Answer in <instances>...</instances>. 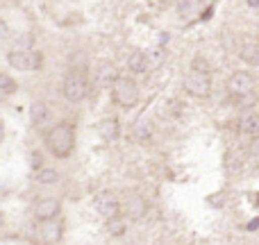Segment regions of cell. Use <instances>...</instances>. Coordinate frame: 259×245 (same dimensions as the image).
<instances>
[{"label":"cell","instance_id":"cell-26","mask_svg":"<svg viewBox=\"0 0 259 245\" xmlns=\"http://www.w3.org/2000/svg\"><path fill=\"white\" fill-rule=\"evenodd\" d=\"M3 136H5V127H3V123H0V141H3Z\"/></svg>","mask_w":259,"mask_h":245},{"label":"cell","instance_id":"cell-1","mask_svg":"<svg viewBox=\"0 0 259 245\" xmlns=\"http://www.w3.org/2000/svg\"><path fill=\"white\" fill-rule=\"evenodd\" d=\"M44 141H46V148H48L57 159H68V157L73 155V150H75V125L68 121L53 125V127L44 134Z\"/></svg>","mask_w":259,"mask_h":245},{"label":"cell","instance_id":"cell-22","mask_svg":"<svg viewBox=\"0 0 259 245\" xmlns=\"http://www.w3.org/2000/svg\"><path fill=\"white\" fill-rule=\"evenodd\" d=\"M152 134V125L146 121V118H139V123L134 125V136L139 138V141H146V138H150Z\"/></svg>","mask_w":259,"mask_h":245},{"label":"cell","instance_id":"cell-19","mask_svg":"<svg viewBox=\"0 0 259 245\" xmlns=\"http://www.w3.org/2000/svg\"><path fill=\"white\" fill-rule=\"evenodd\" d=\"M127 68L132 73H146V50H134L127 57Z\"/></svg>","mask_w":259,"mask_h":245},{"label":"cell","instance_id":"cell-23","mask_svg":"<svg viewBox=\"0 0 259 245\" xmlns=\"http://www.w3.org/2000/svg\"><path fill=\"white\" fill-rule=\"evenodd\" d=\"M248 155H250V159L255 161V166L259 168V134L257 136H252L250 145H248Z\"/></svg>","mask_w":259,"mask_h":245},{"label":"cell","instance_id":"cell-21","mask_svg":"<svg viewBox=\"0 0 259 245\" xmlns=\"http://www.w3.org/2000/svg\"><path fill=\"white\" fill-rule=\"evenodd\" d=\"M16 89H18L16 80L12 75H7V73H0V95H12L16 93Z\"/></svg>","mask_w":259,"mask_h":245},{"label":"cell","instance_id":"cell-17","mask_svg":"<svg viewBox=\"0 0 259 245\" xmlns=\"http://www.w3.org/2000/svg\"><path fill=\"white\" fill-rule=\"evenodd\" d=\"M239 57L248 64L259 62V43L255 39H243V43L239 45Z\"/></svg>","mask_w":259,"mask_h":245},{"label":"cell","instance_id":"cell-7","mask_svg":"<svg viewBox=\"0 0 259 245\" xmlns=\"http://www.w3.org/2000/svg\"><path fill=\"white\" fill-rule=\"evenodd\" d=\"M121 214L125 216L127 220H141L143 216L148 214V202L141 193H127L121 200Z\"/></svg>","mask_w":259,"mask_h":245},{"label":"cell","instance_id":"cell-3","mask_svg":"<svg viewBox=\"0 0 259 245\" xmlns=\"http://www.w3.org/2000/svg\"><path fill=\"white\" fill-rule=\"evenodd\" d=\"M182 86L193 98H209L211 95V73L202 71V68H191V71L184 75Z\"/></svg>","mask_w":259,"mask_h":245},{"label":"cell","instance_id":"cell-2","mask_svg":"<svg viewBox=\"0 0 259 245\" xmlns=\"http://www.w3.org/2000/svg\"><path fill=\"white\" fill-rule=\"evenodd\" d=\"M62 89L68 103H80V100H84L89 95V77H87V73L82 68H73L64 77Z\"/></svg>","mask_w":259,"mask_h":245},{"label":"cell","instance_id":"cell-14","mask_svg":"<svg viewBox=\"0 0 259 245\" xmlns=\"http://www.w3.org/2000/svg\"><path fill=\"white\" fill-rule=\"evenodd\" d=\"M166 57H168V53H166V48H161V45H152V48H148L146 50V73L161 68L164 62H166Z\"/></svg>","mask_w":259,"mask_h":245},{"label":"cell","instance_id":"cell-24","mask_svg":"<svg viewBox=\"0 0 259 245\" xmlns=\"http://www.w3.org/2000/svg\"><path fill=\"white\" fill-rule=\"evenodd\" d=\"M193 68H202V71H209V64H207L205 59L196 57V59H193Z\"/></svg>","mask_w":259,"mask_h":245},{"label":"cell","instance_id":"cell-13","mask_svg":"<svg viewBox=\"0 0 259 245\" xmlns=\"http://www.w3.org/2000/svg\"><path fill=\"white\" fill-rule=\"evenodd\" d=\"M175 7H178V14L184 21H191L202 12L205 0H175Z\"/></svg>","mask_w":259,"mask_h":245},{"label":"cell","instance_id":"cell-11","mask_svg":"<svg viewBox=\"0 0 259 245\" xmlns=\"http://www.w3.org/2000/svg\"><path fill=\"white\" fill-rule=\"evenodd\" d=\"M64 234V223L57 218H50V220H41V236H44L46 243H57Z\"/></svg>","mask_w":259,"mask_h":245},{"label":"cell","instance_id":"cell-8","mask_svg":"<svg viewBox=\"0 0 259 245\" xmlns=\"http://www.w3.org/2000/svg\"><path fill=\"white\" fill-rule=\"evenodd\" d=\"M94 207L103 218H109V216L121 214V198L114 191H100L98 195L94 198Z\"/></svg>","mask_w":259,"mask_h":245},{"label":"cell","instance_id":"cell-18","mask_svg":"<svg viewBox=\"0 0 259 245\" xmlns=\"http://www.w3.org/2000/svg\"><path fill=\"white\" fill-rule=\"evenodd\" d=\"M107 223H105V227H107V232L112 234V236H123L127 229V218L123 214H116V216H109V218H105Z\"/></svg>","mask_w":259,"mask_h":245},{"label":"cell","instance_id":"cell-15","mask_svg":"<svg viewBox=\"0 0 259 245\" xmlns=\"http://www.w3.org/2000/svg\"><path fill=\"white\" fill-rule=\"evenodd\" d=\"M98 134L100 138H105V141H116L118 134H121V125H118V118H103V121L98 123Z\"/></svg>","mask_w":259,"mask_h":245},{"label":"cell","instance_id":"cell-4","mask_svg":"<svg viewBox=\"0 0 259 245\" xmlns=\"http://www.w3.org/2000/svg\"><path fill=\"white\" fill-rule=\"evenodd\" d=\"M139 84L132 80V77H123L118 75L116 82L112 84V100L118 105V107H134L139 103Z\"/></svg>","mask_w":259,"mask_h":245},{"label":"cell","instance_id":"cell-9","mask_svg":"<svg viewBox=\"0 0 259 245\" xmlns=\"http://www.w3.org/2000/svg\"><path fill=\"white\" fill-rule=\"evenodd\" d=\"M118 71L114 66V62H100L94 68V84L100 89H112V84L116 82Z\"/></svg>","mask_w":259,"mask_h":245},{"label":"cell","instance_id":"cell-25","mask_svg":"<svg viewBox=\"0 0 259 245\" xmlns=\"http://www.w3.org/2000/svg\"><path fill=\"white\" fill-rule=\"evenodd\" d=\"M0 36H5V23L0 21Z\"/></svg>","mask_w":259,"mask_h":245},{"label":"cell","instance_id":"cell-12","mask_svg":"<svg viewBox=\"0 0 259 245\" xmlns=\"http://www.w3.org/2000/svg\"><path fill=\"white\" fill-rule=\"evenodd\" d=\"M30 121L36 129H44L48 121H53V112H50V107L46 103H34L30 107Z\"/></svg>","mask_w":259,"mask_h":245},{"label":"cell","instance_id":"cell-10","mask_svg":"<svg viewBox=\"0 0 259 245\" xmlns=\"http://www.w3.org/2000/svg\"><path fill=\"white\" fill-rule=\"evenodd\" d=\"M32 211H34V218L41 223V220L57 218L59 211H62V205H59V200H55V198H41V200L34 202Z\"/></svg>","mask_w":259,"mask_h":245},{"label":"cell","instance_id":"cell-16","mask_svg":"<svg viewBox=\"0 0 259 245\" xmlns=\"http://www.w3.org/2000/svg\"><path fill=\"white\" fill-rule=\"evenodd\" d=\"M239 132L248 134V136H257L259 134V112H246L239 118Z\"/></svg>","mask_w":259,"mask_h":245},{"label":"cell","instance_id":"cell-20","mask_svg":"<svg viewBox=\"0 0 259 245\" xmlns=\"http://www.w3.org/2000/svg\"><path fill=\"white\" fill-rule=\"evenodd\" d=\"M34 179L39 184H57L59 182V173L55 168H39L34 175Z\"/></svg>","mask_w":259,"mask_h":245},{"label":"cell","instance_id":"cell-27","mask_svg":"<svg viewBox=\"0 0 259 245\" xmlns=\"http://www.w3.org/2000/svg\"><path fill=\"white\" fill-rule=\"evenodd\" d=\"M248 5H252V7H257V5H259V0H248Z\"/></svg>","mask_w":259,"mask_h":245},{"label":"cell","instance_id":"cell-5","mask_svg":"<svg viewBox=\"0 0 259 245\" xmlns=\"http://www.w3.org/2000/svg\"><path fill=\"white\" fill-rule=\"evenodd\" d=\"M228 95L234 100H246L255 91V75L250 71H234L225 82Z\"/></svg>","mask_w":259,"mask_h":245},{"label":"cell","instance_id":"cell-6","mask_svg":"<svg viewBox=\"0 0 259 245\" xmlns=\"http://www.w3.org/2000/svg\"><path fill=\"white\" fill-rule=\"evenodd\" d=\"M9 66H14L16 71H39L44 66V55L36 50H25V48H16L7 55Z\"/></svg>","mask_w":259,"mask_h":245}]
</instances>
